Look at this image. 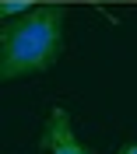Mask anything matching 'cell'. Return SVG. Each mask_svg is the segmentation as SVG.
<instances>
[{
	"label": "cell",
	"mask_w": 137,
	"mask_h": 154,
	"mask_svg": "<svg viewBox=\"0 0 137 154\" xmlns=\"http://www.w3.org/2000/svg\"><path fill=\"white\" fill-rule=\"evenodd\" d=\"M63 18L60 4H39L14 21H4L0 32V77L18 81L49 70L63 53Z\"/></svg>",
	"instance_id": "obj_1"
},
{
	"label": "cell",
	"mask_w": 137,
	"mask_h": 154,
	"mask_svg": "<svg viewBox=\"0 0 137 154\" xmlns=\"http://www.w3.org/2000/svg\"><path fill=\"white\" fill-rule=\"evenodd\" d=\"M42 151L49 154H91L88 147L78 140V133H74V126H70V116L63 112V109H49V119L46 126H42V140H39Z\"/></svg>",
	"instance_id": "obj_2"
},
{
	"label": "cell",
	"mask_w": 137,
	"mask_h": 154,
	"mask_svg": "<svg viewBox=\"0 0 137 154\" xmlns=\"http://www.w3.org/2000/svg\"><path fill=\"white\" fill-rule=\"evenodd\" d=\"M35 7H39L35 0H0L4 21H14V18H21V14H28V11H35Z\"/></svg>",
	"instance_id": "obj_3"
},
{
	"label": "cell",
	"mask_w": 137,
	"mask_h": 154,
	"mask_svg": "<svg viewBox=\"0 0 137 154\" xmlns=\"http://www.w3.org/2000/svg\"><path fill=\"white\" fill-rule=\"evenodd\" d=\"M116 154H137V144H127V147H119Z\"/></svg>",
	"instance_id": "obj_4"
}]
</instances>
